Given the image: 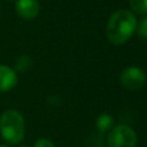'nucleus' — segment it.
Returning a JSON list of instances; mask_svg holds the SVG:
<instances>
[{
    "mask_svg": "<svg viewBox=\"0 0 147 147\" xmlns=\"http://www.w3.org/2000/svg\"><path fill=\"white\" fill-rule=\"evenodd\" d=\"M121 85L127 91H137L146 84V72L139 67H127L119 75Z\"/></svg>",
    "mask_w": 147,
    "mask_h": 147,
    "instance_id": "4",
    "label": "nucleus"
},
{
    "mask_svg": "<svg viewBox=\"0 0 147 147\" xmlns=\"http://www.w3.org/2000/svg\"><path fill=\"white\" fill-rule=\"evenodd\" d=\"M15 10L23 20H33L40 11L38 0H15Z\"/></svg>",
    "mask_w": 147,
    "mask_h": 147,
    "instance_id": "5",
    "label": "nucleus"
},
{
    "mask_svg": "<svg viewBox=\"0 0 147 147\" xmlns=\"http://www.w3.org/2000/svg\"><path fill=\"white\" fill-rule=\"evenodd\" d=\"M33 147H55V146L51 140H48L46 138H40L34 142Z\"/></svg>",
    "mask_w": 147,
    "mask_h": 147,
    "instance_id": "11",
    "label": "nucleus"
},
{
    "mask_svg": "<svg viewBox=\"0 0 147 147\" xmlns=\"http://www.w3.org/2000/svg\"><path fill=\"white\" fill-rule=\"evenodd\" d=\"M7 1H9V2H11V1H15V0H7Z\"/></svg>",
    "mask_w": 147,
    "mask_h": 147,
    "instance_id": "14",
    "label": "nucleus"
},
{
    "mask_svg": "<svg viewBox=\"0 0 147 147\" xmlns=\"http://www.w3.org/2000/svg\"><path fill=\"white\" fill-rule=\"evenodd\" d=\"M0 134L9 145L20 144L25 134V123L21 113L8 109L0 116Z\"/></svg>",
    "mask_w": 147,
    "mask_h": 147,
    "instance_id": "2",
    "label": "nucleus"
},
{
    "mask_svg": "<svg viewBox=\"0 0 147 147\" xmlns=\"http://www.w3.org/2000/svg\"><path fill=\"white\" fill-rule=\"evenodd\" d=\"M17 75L14 69L8 65L0 64V92H8L15 87Z\"/></svg>",
    "mask_w": 147,
    "mask_h": 147,
    "instance_id": "6",
    "label": "nucleus"
},
{
    "mask_svg": "<svg viewBox=\"0 0 147 147\" xmlns=\"http://www.w3.org/2000/svg\"><path fill=\"white\" fill-rule=\"evenodd\" d=\"M137 24V18L131 11L126 9L115 11L109 17L106 28L108 40L114 45L125 44L136 32Z\"/></svg>",
    "mask_w": 147,
    "mask_h": 147,
    "instance_id": "1",
    "label": "nucleus"
},
{
    "mask_svg": "<svg viewBox=\"0 0 147 147\" xmlns=\"http://www.w3.org/2000/svg\"><path fill=\"white\" fill-rule=\"evenodd\" d=\"M95 126L100 132H109L114 126V118L109 114H101L96 117Z\"/></svg>",
    "mask_w": 147,
    "mask_h": 147,
    "instance_id": "7",
    "label": "nucleus"
},
{
    "mask_svg": "<svg viewBox=\"0 0 147 147\" xmlns=\"http://www.w3.org/2000/svg\"><path fill=\"white\" fill-rule=\"evenodd\" d=\"M0 147H9L8 145H0Z\"/></svg>",
    "mask_w": 147,
    "mask_h": 147,
    "instance_id": "12",
    "label": "nucleus"
},
{
    "mask_svg": "<svg viewBox=\"0 0 147 147\" xmlns=\"http://www.w3.org/2000/svg\"><path fill=\"white\" fill-rule=\"evenodd\" d=\"M95 147H105V146H95Z\"/></svg>",
    "mask_w": 147,
    "mask_h": 147,
    "instance_id": "15",
    "label": "nucleus"
},
{
    "mask_svg": "<svg viewBox=\"0 0 147 147\" xmlns=\"http://www.w3.org/2000/svg\"><path fill=\"white\" fill-rule=\"evenodd\" d=\"M0 17H1V5H0Z\"/></svg>",
    "mask_w": 147,
    "mask_h": 147,
    "instance_id": "13",
    "label": "nucleus"
},
{
    "mask_svg": "<svg viewBox=\"0 0 147 147\" xmlns=\"http://www.w3.org/2000/svg\"><path fill=\"white\" fill-rule=\"evenodd\" d=\"M32 64V60L30 56L28 55H21L15 63V68L17 71H25L26 69H29Z\"/></svg>",
    "mask_w": 147,
    "mask_h": 147,
    "instance_id": "9",
    "label": "nucleus"
},
{
    "mask_svg": "<svg viewBox=\"0 0 147 147\" xmlns=\"http://www.w3.org/2000/svg\"><path fill=\"white\" fill-rule=\"evenodd\" d=\"M138 31V34L141 39H145L147 40V16L144 17L142 20H140L139 24H137V29Z\"/></svg>",
    "mask_w": 147,
    "mask_h": 147,
    "instance_id": "10",
    "label": "nucleus"
},
{
    "mask_svg": "<svg viewBox=\"0 0 147 147\" xmlns=\"http://www.w3.org/2000/svg\"><path fill=\"white\" fill-rule=\"evenodd\" d=\"M131 9L140 15L147 14V0H129Z\"/></svg>",
    "mask_w": 147,
    "mask_h": 147,
    "instance_id": "8",
    "label": "nucleus"
},
{
    "mask_svg": "<svg viewBox=\"0 0 147 147\" xmlns=\"http://www.w3.org/2000/svg\"><path fill=\"white\" fill-rule=\"evenodd\" d=\"M20 147H28V146H20Z\"/></svg>",
    "mask_w": 147,
    "mask_h": 147,
    "instance_id": "16",
    "label": "nucleus"
},
{
    "mask_svg": "<svg viewBox=\"0 0 147 147\" xmlns=\"http://www.w3.org/2000/svg\"><path fill=\"white\" fill-rule=\"evenodd\" d=\"M138 137L132 127L126 124L113 126L107 137L108 147H136Z\"/></svg>",
    "mask_w": 147,
    "mask_h": 147,
    "instance_id": "3",
    "label": "nucleus"
}]
</instances>
